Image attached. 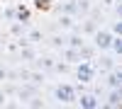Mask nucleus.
Here are the masks:
<instances>
[{
	"label": "nucleus",
	"instance_id": "obj_1",
	"mask_svg": "<svg viewBox=\"0 0 122 109\" xmlns=\"http://www.w3.org/2000/svg\"><path fill=\"white\" fill-rule=\"evenodd\" d=\"M95 75H98V70H95V65H93V58H81V61L76 63V80L78 83H93L95 80Z\"/></svg>",
	"mask_w": 122,
	"mask_h": 109
},
{
	"label": "nucleus",
	"instance_id": "obj_2",
	"mask_svg": "<svg viewBox=\"0 0 122 109\" xmlns=\"http://www.w3.org/2000/svg\"><path fill=\"white\" fill-rule=\"evenodd\" d=\"M54 97L59 100V104H71V102H76V85H71V83H59L54 87Z\"/></svg>",
	"mask_w": 122,
	"mask_h": 109
},
{
	"label": "nucleus",
	"instance_id": "obj_3",
	"mask_svg": "<svg viewBox=\"0 0 122 109\" xmlns=\"http://www.w3.org/2000/svg\"><path fill=\"white\" fill-rule=\"evenodd\" d=\"M110 41H112V32H110V29H95L93 32V46L98 51H107Z\"/></svg>",
	"mask_w": 122,
	"mask_h": 109
},
{
	"label": "nucleus",
	"instance_id": "obj_4",
	"mask_svg": "<svg viewBox=\"0 0 122 109\" xmlns=\"http://www.w3.org/2000/svg\"><path fill=\"white\" fill-rule=\"evenodd\" d=\"M76 102L83 109H98L100 107V100H98L95 92H81V97H76Z\"/></svg>",
	"mask_w": 122,
	"mask_h": 109
},
{
	"label": "nucleus",
	"instance_id": "obj_5",
	"mask_svg": "<svg viewBox=\"0 0 122 109\" xmlns=\"http://www.w3.org/2000/svg\"><path fill=\"white\" fill-rule=\"evenodd\" d=\"M93 65H95L98 73H110V70H115V58H110V56L93 58Z\"/></svg>",
	"mask_w": 122,
	"mask_h": 109
},
{
	"label": "nucleus",
	"instance_id": "obj_6",
	"mask_svg": "<svg viewBox=\"0 0 122 109\" xmlns=\"http://www.w3.org/2000/svg\"><path fill=\"white\" fill-rule=\"evenodd\" d=\"M61 56H64L66 63H78V61H81L78 48H71V46H61Z\"/></svg>",
	"mask_w": 122,
	"mask_h": 109
},
{
	"label": "nucleus",
	"instance_id": "obj_7",
	"mask_svg": "<svg viewBox=\"0 0 122 109\" xmlns=\"http://www.w3.org/2000/svg\"><path fill=\"white\" fill-rule=\"evenodd\" d=\"M83 44H86V39H83V34H78L76 29H73L71 36H66V46H71V48H81Z\"/></svg>",
	"mask_w": 122,
	"mask_h": 109
},
{
	"label": "nucleus",
	"instance_id": "obj_8",
	"mask_svg": "<svg viewBox=\"0 0 122 109\" xmlns=\"http://www.w3.org/2000/svg\"><path fill=\"white\" fill-rule=\"evenodd\" d=\"M59 27L66 29V32H71V29L76 27V17L73 15H59Z\"/></svg>",
	"mask_w": 122,
	"mask_h": 109
},
{
	"label": "nucleus",
	"instance_id": "obj_9",
	"mask_svg": "<svg viewBox=\"0 0 122 109\" xmlns=\"http://www.w3.org/2000/svg\"><path fill=\"white\" fill-rule=\"evenodd\" d=\"M120 102H122L120 87H110V95H107V107H120Z\"/></svg>",
	"mask_w": 122,
	"mask_h": 109
},
{
	"label": "nucleus",
	"instance_id": "obj_10",
	"mask_svg": "<svg viewBox=\"0 0 122 109\" xmlns=\"http://www.w3.org/2000/svg\"><path fill=\"white\" fill-rule=\"evenodd\" d=\"M34 95H37V87H34V85H25L22 90H17V97H20L22 102L29 100V97H34ZM22 102H20V104H22Z\"/></svg>",
	"mask_w": 122,
	"mask_h": 109
},
{
	"label": "nucleus",
	"instance_id": "obj_11",
	"mask_svg": "<svg viewBox=\"0 0 122 109\" xmlns=\"http://www.w3.org/2000/svg\"><path fill=\"white\" fill-rule=\"evenodd\" d=\"M76 12L78 17H86L90 12V0H76Z\"/></svg>",
	"mask_w": 122,
	"mask_h": 109
},
{
	"label": "nucleus",
	"instance_id": "obj_12",
	"mask_svg": "<svg viewBox=\"0 0 122 109\" xmlns=\"http://www.w3.org/2000/svg\"><path fill=\"white\" fill-rule=\"evenodd\" d=\"M107 51H112L115 56H120V51H122V36L120 34H112V41H110V48Z\"/></svg>",
	"mask_w": 122,
	"mask_h": 109
},
{
	"label": "nucleus",
	"instance_id": "obj_13",
	"mask_svg": "<svg viewBox=\"0 0 122 109\" xmlns=\"http://www.w3.org/2000/svg\"><path fill=\"white\" fill-rule=\"evenodd\" d=\"M73 29H78L81 34H93L95 29H98V24L93 22V19H86V22H83V27H73Z\"/></svg>",
	"mask_w": 122,
	"mask_h": 109
},
{
	"label": "nucleus",
	"instance_id": "obj_14",
	"mask_svg": "<svg viewBox=\"0 0 122 109\" xmlns=\"http://www.w3.org/2000/svg\"><path fill=\"white\" fill-rule=\"evenodd\" d=\"M61 15H73V17H78V12H76V0H68V3L61 5Z\"/></svg>",
	"mask_w": 122,
	"mask_h": 109
},
{
	"label": "nucleus",
	"instance_id": "obj_15",
	"mask_svg": "<svg viewBox=\"0 0 122 109\" xmlns=\"http://www.w3.org/2000/svg\"><path fill=\"white\" fill-rule=\"evenodd\" d=\"M107 85H110V87H120V85H122V75H120L117 70H110V75H107Z\"/></svg>",
	"mask_w": 122,
	"mask_h": 109
},
{
	"label": "nucleus",
	"instance_id": "obj_16",
	"mask_svg": "<svg viewBox=\"0 0 122 109\" xmlns=\"http://www.w3.org/2000/svg\"><path fill=\"white\" fill-rule=\"evenodd\" d=\"M25 29H27V22H22V24H20V19H15V22L10 24V32H12L15 36H20V34H25Z\"/></svg>",
	"mask_w": 122,
	"mask_h": 109
},
{
	"label": "nucleus",
	"instance_id": "obj_17",
	"mask_svg": "<svg viewBox=\"0 0 122 109\" xmlns=\"http://www.w3.org/2000/svg\"><path fill=\"white\" fill-rule=\"evenodd\" d=\"M3 17L7 19V22H15V19H17V15H15V7H12V3H7V7L3 10Z\"/></svg>",
	"mask_w": 122,
	"mask_h": 109
},
{
	"label": "nucleus",
	"instance_id": "obj_18",
	"mask_svg": "<svg viewBox=\"0 0 122 109\" xmlns=\"http://www.w3.org/2000/svg\"><path fill=\"white\" fill-rule=\"evenodd\" d=\"M27 39H29V44H37V41H44V34L39 32V29H32V32L27 34Z\"/></svg>",
	"mask_w": 122,
	"mask_h": 109
},
{
	"label": "nucleus",
	"instance_id": "obj_19",
	"mask_svg": "<svg viewBox=\"0 0 122 109\" xmlns=\"http://www.w3.org/2000/svg\"><path fill=\"white\" fill-rule=\"evenodd\" d=\"M49 44H51L54 48H61V46H66V36H64V34H61V36L56 34V36H51V39H49Z\"/></svg>",
	"mask_w": 122,
	"mask_h": 109
},
{
	"label": "nucleus",
	"instance_id": "obj_20",
	"mask_svg": "<svg viewBox=\"0 0 122 109\" xmlns=\"http://www.w3.org/2000/svg\"><path fill=\"white\" fill-rule=\"evenodd\" d=\"M27 80H29V83H34V85H39V83H44V73L34 70V73H29V75H27Z\"/></svg>",
	"mask_w": 122,
	"mask_h": 109
},
{
	"label": "nucleus",
	"instance_id": "obj_21",
	"mask_svg": "<svg viewBox=\"0 0 122 109\" xmlns=\"http://www.w3.org/2000/svg\"><path fill=\"white\" fill-rule=\"evenodd\" d=\"M37 68H44V70H51V68H54V61H51V58H39V61H37Z\"/></svg>",
	"mask_w": 122,
	"mask_h": 109
},
{
	"label": "nucleus",
	"instance_id": "obj_22",
	"mask_svg": "<svg viewBox=\"0 0 122 109\" xmlns=\"http://www.w3.org/2000/svg\"><path fill=\"white\" fill-rule=\"evenodd\" d=\"M20 56H22L25 61H32V58H34V51H32L29 46H22V53H20Z\"/></svg>",
	"mask_w": 122,
	"mask_h": 109
},
{
	"label": "nucleus",
	"instance_id": "obj_23",
	"mask_svg": "<svg viewBox=\"0 0 122 109\" xmlns=\"http://www.w3.org/2000/svg\"><path fill=\"white\" fill-rule=\"evenodd\" d=\"M110 32H112V34H120L122 32V22H120V19H115V22L110 24Z\"/></svg>",
	"mask_w": 122,
	"mask_h": 109
},
{
	"label": "nucleus",
	"instance_id": "obj_24",
	"mask_svg": "<svg viewBox=\"0 0 122 109\" xmlns=\"http://www.w3.org/2000/svg\"><path fill=\"white\" fill-rule=\"evenodd\" d=\"M29 107H44V102H42V100H37V97H34V100L29 102Z\"/></svg>",
	"mask_w": 122,
	"mask_h": 109
},
{
	"label": "nucleus",
	"instance_id": "obj_25",
	"mask_svg": "<svg viewBox=\"0 0 122 109\" xmlns=\"http://www.w3.org/2000/svg\"><path fill=\"white\" fill-rule=\"evenodd\" d=\"M5 104H7V95L0 92V107H5Z\"/></svg>",
	"mask_w": 122,
	"mask_h": 109
},
{
	"label": "nucleus",
	"instance_id": "obj_26",
	"mask_svg": "<svg viewBox=\"0 0 122 109\" xmlns=\"http://www.w3.org/2000/svg\"><path fill=\"white\" fill-rule=\"evenodd\" d=\"M3 92H5V95H15L17 90H15V87H12V85H10V87H5V90H3Z\"/></svg>",
	"mask_w": 122,
	"mask_h": 109
},
{
	"label": "nucleus",
	"instance_id": "obj_27",
	"mask_svg": "<svg viewBox=\"0 0 122 109\" xmlns=\"http://www.w3.org/2000/svg\"><path fill=\"white\" fill-rule=\"evenodd\" d=\"M5 78H7V70H5V68H0V80H5Z\"/></svg>",
	"mask_w": 122,
	"mask_h": 109
}]
</instances>
